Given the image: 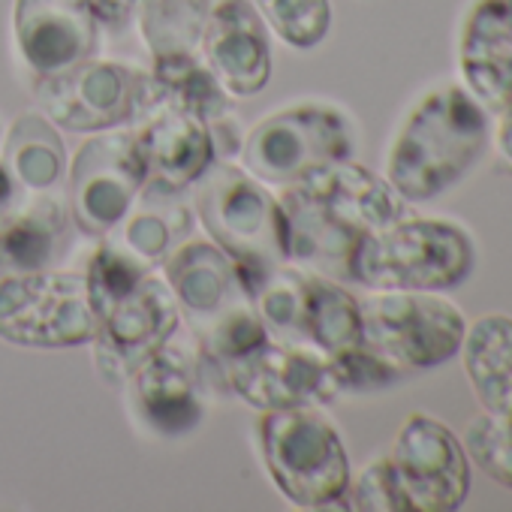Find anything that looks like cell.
<instances>
[{"instance_id": "cell-1", "label": "cell", "mask_w": 512, "mask_h": 512, "mask_svg": "<svg viewBox=\"0 0 512 512\" xmlns=\"http://www.w3.org/2000/svg\"><path fill=\"white\" fill-rule=\"evenodd\" d=\"M287 260L332 281H350L359 241L404 217V199L371 169L350 160L326 163L281 193Z\"/></svg>"}, {"instance_id": "cell-2", "label": "cell", "mask_w": 512, "mask_h": 512, "mask_svg": "<svg viewBox=\"0 0 512 512\" xmlns=\"http://www.w3.org/2000/svg\"><path fill=\"white\" fill-rule=\"evenodd\" d=\"M85 281L97 320V371L109 383H127L145 359L175 338L181 308L157 269L142 266L109 238L94 250Z\"/></svg>"}, {"instance_id": "cell-3", "label": "cell", "mask_w": 512, "mask_h": 512, "mask_svg": "<svg viewBox=\"0 0 512 512\" xmlns=\"http://www.w3.org/2000/svg\"><path fill=\"white\" fill-rule=\"evenodd\" d=\"M488 136L485 106L464 85H443L422 97L401 124L389 148L386 181L404 202H428L479 163Z\"/></svg>"}, {"instance_id": "cell-4", "label": "cell", "mask_w": 512, "mask_h": 512, "mask_svg": "<svg viewBox=\"0 0 512 512\" xmlns=\"http://www.w3.org/2000/svg\"><path fill=\"white\" fill-rule=\"evenodd\" d=\"M473 263L476 247L458 223L401 217L359 241L350 281L368 290L446 293L470 278Z\"/></svg>"}, {"instance_id": "cell-5", "label": "cell", "mask_w": 512, "mask_h": 512, "mask_svg": "<svg viewBox=\"0 0 512 512\" xmlns=\"http://www.w3.org/2000/svg\"><path fill=\"white\" fill-rule=\"evenodd\" d=\"M260 446L269 476L302 509L347 506L350 458L335 425L314 407L269 410L260 419Z\"/></svg>"}, {"instance_id": "cell-6", "label": "cell", "mask_w": 512, "mask_h": 512, "mask_svg": "<svg viewBox=\"0 0 512 512\" xmlns=\"http://www.w3.org/2000/svg\"><path fill=\"white\" fill-rule=\"evenodd\" d=\"M193 208L211 241L235 266L287 263V226L281 202L229 163H211L193 184Z\"/></svg>"}, {"instance_id": "cell-7", "label": "cell", "mask_w": 512, "mask_h": 512, "mask_svg": "<svg viewBox=\"0 0 512 512\" xmlns=\"http://www.w3.org/2000/svg\"><path fill=\"white\" fill-rule=\"evenodd\" d=\"M34 100L52 124L73 133L118 130L163 106L151 73L94 58L61 73L34 76Z\"/></svg>"}, {"instance_id": "cell-8", "label": "cell", "mask_w": 512, "mask_h": 512, "mask_svg": "<svg viewBox=\"0 0 512 512\" xmlns=\"http://www.w3.org/2000/svg\"><path fill=\"white\" fill-rule=\"evenodd\" d=\"M350 118L326 103H299L260 121L241 145L244 169L269 184H296L308 172L350 160L356 151Z\"/></svg>"}, {"instance_id": "cell-9", "label": "cell", "mask_w": 512, "mask_h": 512, "mask_svg": "<svg viewBox=\"0 0 512 512\" xmlns=\"http://www.w3.org/2000/svg\"><path fill=\"white\" fill-rule=\"evenodd\" d=\"M362 305V344L404 374L425 371L458 356L467 320L434 296L413 290H377Z\"/></svg>"}, {"instance_id": "cell-10", "label": "cell", "mask_w": 512, "mask_h": 512, "mask_svg": "<svg viewBox=\"0 0 512 512\" xmlns=\"http://www.w3.org/2000/svg\"><path fill=\"white\" fill-rule=\"evenodd\" d=\"M94 335L85 275L49 269L0 281V338L7 344L67 350L91 344Z\"/></svg>"}, {"instance_id": "cell-11", "label": "cell", "mask_w": 512, "mask_h": 512, "mask_svg": "<svg viewBox=\"0 0 512 512\" xmlns=\"http://www.w3.org/2000/svg\"><path fill=\"white\" fill-rule=\"evenodd\" d=\"M148 184L145 157L136 133L91 136L70 163L67 208L76 229L88 238H106L133 208Z\"/></svg>"}, {"instance_id": "cell-12", "label": "cell", "mask_w": 512, "mask_h": 512, "mask_svg": "<svg viewBox=\"0 0 512 512\" xmlns=\"http://www.w3.org/2000/svg\"><path fill=\"white\" fill-rule=\"evenodd\" d=\"M389 461L410 512H452L470 491V458L464 443L425 413L407 416Z\"/></svg>"}, {"instance_id": "cell-13", "label": "cell", "mask_w": 512, "mask_h": 512, "mask_svg": "<svg viewBox=\"0 0 512 512\" xmlns=\"http://www.w3.org/2000/svg\"><path fill=\"white\" fill-rule=\"evenodd\" d=\"M223 389L244 398L256 410H293L332 404L341 392L329 368V356L302 344H266L241 362L220 371Z\"/></svg>"}, {"instance_id": "cell-14", "label": "cell", "mask_w": 512, "mask_h": 512, "mask_svg": "<svg viewBox=\"0 0 512 512\" xmlns=\"http://www.w3.org/2000/svg\"><path fill=\"white\" fill-rule=\"evenodd\" d=\"M202 55L226 94L256 97L272 79L266 19L250 0H220L202 31Z\"/></svg>"}, {"instance_id": "cell-15", "label": "cell", "mask_w": 512, "mask_h": 512, "mask_svg": "<svg viewBox=\"0 0 512 512\" xmlns=\"http://www.w3.org/2000/svg\"><path fill=\"white\" fill-rule=\"evenodd\" d=\"M16 49L34 76L61 73L94 58L100 25L85 0H16Z\"/></svg>"}, {"instance_id": "cell-16", "label": "cell", "mask_w": 512, "mask_h": 512, "mask_svg": "<svg viewBox=\"0 0 512 512\" xmlns=\"http://www.w3.org/2000/svg\"><path fill=\"white\" fill-rule=\"evenodd\" d=\"M130 395L136 416L160 437H181L199 428L205 416V395H202V365L190 359L172 341L145 359L130 374Z\"/></svg>"}, {"instance_id": "cell-17", "label": "cell", "mask_w": 512, "mask_h": 512, "mask_svg": "<svg viewBox=\"0 0 512 512\" xmlns=\"http://www.w3.org/2000/svg\"><path fill=\"white\" fill-rule=\"evenodd\" d=\"M458 70L464 88L500 115L512 100V4L473 0L458 40Z\"/></svg>"}, {"instance_id": "cell-18", "label": "cell", "mask_w": 512, "mask_h": 512, "mask_svg": "<svg viewBox=\"0 0 512 512\" xmlns=\"http://www.w3.org/2000/svg\"><path fill=\"white\" fill-rule=\"evenodd\" d=\"M139 151L145 157L148 184L184 193L214 163V142L208 124L169 103L142 118L136 130Z\"/></svg>"}, {"instance_id": "cell-19", "label": "cell", "mask_w": 512, "mask_h": 512, "mask_svg": "<svg viewBox=\"0 0 512 512\" xmlns=\"http://www.w3.org/2000/svg\"><path fill=\"white\" fill-rule=\"evenodd\" d=\"M70 244V208L58 196H34L0 223V281L49 272Z\"/></svg>"}, {"instance_id": "cell-20", "label": "cell", "mask_w": 512, "mask_h": 512, "mask_svg": "<svg viewBox=\"0 0 512 512\" xmlns=\"http://www.w3.org/2000/svg\"><path fill=\"white\" fill-rule=\"evenodd\" d=\"M160 269L178 308L187 314L193 329H199L202 323L217 317L229 302L244 296L235 281L232 260L214 241L187 238L181 247L172 250V256Z\"/></svg>"}, {"instance_id": "cell-21", "label": "cell", "mask_w": 512, "mask_h": 512, "mask_svg": "<svg viewBox=\"0 0 512 512\" xmlns=\"http://www.w3.org/2000/svg\"><path fill=\"white\" fill-rule=\"evenodd\" d=\"M193 235V211L181 193L145 184L127 217L106 235L133 260L148 269H160L175 247Z\"/></svg>"}, {"instance_id": "cell-22", "label": "cell", "mask_w": 512, "mask_h": 512, "mask_svg": "<svg viewBox=\"0 0 512 512\" xmlns=\"http://www.w3.org/2000/svg\"><path fill=\"white\" fill-rule=\"evenodd\" d=\"M458 353L482 407L512 422V320L503 314L473 320Z\"/></svg>"}, {"instance_id": "cell-23", "label": "cell", "mask_w": 512, "mask_h": 512, "mask_svg": "<svg viewBox=\"0 0 512 512\" xmlns=\"http://www.w3.org/2000/svg\"><path fill=\"white\" fill-rule=\"evenodd\" d=\"M4 163L10 166V172L25 190L34 193L52 190L67 172L64 139L58 136L55 124L46 115L25 112L7 130Z\"/></svg>"}, {"instance_id": "cell-24", "label": "cell", "mask_w": 512, "mask_h": 512, "mask_svg": "<svg viewBox=\"0 0 512 512\" xmlns=\"http://www.w3.org/2000/svg\"><path fill=\"white\" fill-rule=\"evenodd\" d=\"M193 332L199 341L202 374L220 380V386H223L220 371L226 365L241 362L250 353L272 344V332H269L266 320L260 317V311L253 308V302L247 296H238L217 317H211L208 323H202Z\"/></svg>"}, {"instance_id": "cell-25", "label": "cell", "mask_w": 512, "mask_h": 512, "mask_svg": "<svg viewBox=\"0 0 512 512\" xmlns=\"http://www.w3.org/2000/svg\"><path fill=\"white\" fill-rule=\"evenodd\" d=\"M305 341L326 356L362 344V305L332 278L308 275Z\"/></svg>"}, {"instance_id": "cell-26", "label": "cell", "mask_w": 512, "mask_h": 512, "mask_svg": "<svg viewBox=\"0 0 512 512\" xmlns=\"http://www.w3.org/2000/svg\"><path fill=\"white\" fill-rule=\"evenodd\" d=\"M151 61H154L151 76L160 85L163 103L184 109V112L202 118L205 124L226 118L232 112L229 94L223 91L217 76L196 58V52L163 55V58H151Z\"/></svg>"}, {"instance_id": "cell-27", "label": "cell", "mask_w": 512, "mask_h": 512, "mask_svg": "<svg viewBox=\"0 0 512 512\" xmlns=\"http://www.w3.org/2000/svg\"><path fill=\"white\" fill-rule=\"evenodd\" d=\"M214 0H139V28L151 58L196 52Z\"/></svg>"}, {"instance_id": "cell-28", "label": "cell", "mask_w": 512, "mask_h": 512, "mask_svg": "<svg viewBox=\"0 0 512 512\" xmlns=\"http://www.w3.org/2000/svg\"><path fill=\"white\" fill-rule=\"evenodd\" d=\"M253 308L266 320L269 332L284 344L305 341V302H308V275L287 269L284 263L275 266L260 290L253 293ZM308 344V341H305Z\"/></svg>"}, {"instance_id": "cell-29", "label": "cell", "mask_w": 512, "mask_h": 512, "mask_svg": "<svg viewBox=\"0 0 512 512\" xmlns=\"http://www.w3.org/2000/svg\"><path fill=\"white\" fill-rule=\"evenodd\" d=\"M260 16L293 49H314L332 25L329 0H256Z\"/></svg>"}, {"instance_id": "cell-30", "label": "cell", "mask_w": 512, "mask_h": 512, "mask_svg": "<svg viewBox=\"0 0 512 512\" xmlns=\"http://www.w3.org/2000/svg\"><path fill=\"white\" fill-rule=\"evenodd\" d=\"M464 452L497 485L512 488V422L488 410L473 416L464 428Z\"/></svg>"}, {"instance_id": "cell-31", "label": "cell", "mask_w": 512, "mask_h": 512, "mask_svg": "<svg viewBox=\"0 0 512 512\" xmlns=\"http://www.w3.org/2000/svg\"><path fill=\"white\" fill-rule=\"evenodd\" d=\"M329 368L338 383V392H377L407 377L398 365H392L389 359H383L365 344L332 353Z\"/></svg>"}, {"instance_id": "cell-32", "label": "cell", "mask_w": 512, "mask_h": 512, "mask_svg": "<svg viewBox=\"0 0 512 512\" xmlns=\"http://www.w3.org/2000/svg\"><path fill=\"white\" fill-rule=\"evenodd\" d=\"M347 506L362 512H410V503L398 485V476L392 470L389 458H380L362 470L356 485L347 488Z\"/></svg>"}, {"instance_id": "cell-33", "label": "cell", "mask_w": 512, "mask_h": 512, "mask_svg": "<svg viewBox=\"0 0 512 512\" xmlns=\"http://www.w3.org/2000/svg\"><path fill=\"white\" fill-rule=\"evenodd\" d=\"M85 4H88L91 16L97 19V25L109 28V31L127 28L139 10V0H85Z\"/></svg>"}, {"instance_id": "cell-34", "label": "cell", "mask_w": 512, "mask_h": 512, "mask_svg": "<svg viewBox=\"0 0 512 512\" xmlns=\"http://www.w3.org/2000/svg\"><path fill=\"white\" fill-rule=\"evenodd\" d=\"M22 184L16 181V175L10 172V166L0 160V223H4L19 205H22Z\"/></svg>"}, {"instance_id": "cell-35", "label": "cell", "mask_w": 512, "mask_h": 512, "mask_svg": "<svg viewBox=\"0 0 512 512\" xmlns=\"http://www.w3.org/2000/svg\"><path fill=\"white\" fill-rule=\"evenodd\" d=\"M497 151H500V160L512 169V100H509L506 109L500 112V124H497Z\"/></svg>"}, {"instance_id": "cell-36", "label": "cell", "mask_w": 512, "mask_h": 512, "mask_svg": "<svg viewBox=\"0 0 512 512\" xmlns=\"http://www.w3.org/2000/svg\"><path fill=\"white\" fill-rule=\"evenodd\" d=\"M509 4H512V0H509Z\"/></svg>"}]
</instances>
